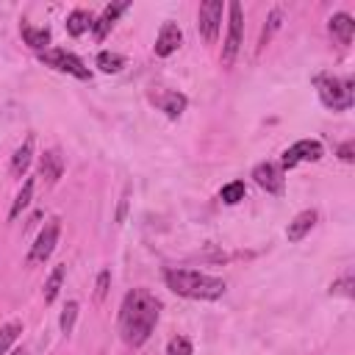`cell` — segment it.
<instances>
[{
  "mask_svg": "<svg viewBox=\"0 0 355 355\" xmlns=\"http://www.w3.org/2000/svg\"><path fill=\"white\" fill-rule=\"evenodd\" d=\"M327 31H330V36H333L341 47H347V44L352 42V36H355V19H352L347 11H336V14L327 19Z\"/></svg>",
  "mask_w": 355,
  "mask_h": 355,
  "instance_id": "13",
  "label": "cell"
},
{
  "mask_svg": "<svg viewBox=\"0 0 355 355\" xmlns=\"http://www.w3.org/2000/svg\"><path fill=\"white\" fill-rule=\"evenodd\" d=\"M97 67H100L103 72L114 75V72H119V69L125 67V55L111 53V50H100V53H97Z\"/></svg>",
  "mask_w": 355,
  "mask_h": 355,
  "instance_id": "22",
  "label": "cell"
},
{
  "mask_svg": "<svg viewBox=\"0 0 355 355\" xmlns=\"http://www.w3.org/2000/svg\"><path fill=\"white\" fill-rule=\"evenodd\" d=\"M150 100L158 105V111H164L169 119H178L183 111H186V94H180V92H175V89H158V92H153L150 94Z\"/></svg>",
  "mask_w": 355,
  "mask_h": 355,
  "instance_id": "11",
  "label": "cell"
},
{
  "mask_svg": "<svg viewBox=\"0 0 355 355\" xmlns=\"http://www.w3.org/2000/svg\"><path fill=\"white\" fill-rule=\"evenodd\" d=\"M64 275H67V266L61 263V266H55L53 272H50V277L44 280V302H53L55 297H58V291H61V283H64Z\"/></svg>",
  "mask_w": 355,
  "mask_h": 355,
  "instance_id": "21",
  "label": "cell"
},
{
  "mask_svg": "<svg viewBox=\"0 0 355 355\" xmlns=\"http://www.w3.org/2000/svg\"><path fill=\"white\" fill-rule=\"evenodd\" d=\"M183 44V31H180V25L178 22H164L161 25V31H158V39H155V55L158 58H166V55H172L178 47Z\"/></svg>",
  "mask_w": 355,
  "mask_h": 355,
  "instance_id": "12",
  "label": "cell"
},
{
  "mask_svg": "<svg viewBox=\"0 0 355 355\" xmlns=\"http://www.w3.org/2000/svg\"><path fill=\"white\" fill-rule=\"evenodd\" d=\"M125 214H128V189H125V194H122V200H119V208H116V225L125 222Z\"/></svg>",
  "mask_w": 355,
  "mask_h": 355,
  "instance_id": "30",
  "label": "cell"
},
{
  "mask_svg": "<svg viewBox=\"0 0 355 355\" xmlns=\"http://www.w3.org/2000/svg\"><path fill=\"white\" fill-rule=\"evenodd\" d=\"M31 197H33V180H25L22 189L17 191L14 202H11V211H8V219H17L28 205H31Z\"/></svg>",
  "mask_w": 355,
  "mask_h": 355,
  "instance_id": "20",
  "label": "cell"
},
{
  "mask_svg": "<svg viewBox=\"0 0 355 355\" xmlns=\"http://www.w3.org/2000/svg\"><path fill=\"white\" fill-rule=\"evenodd\" d=\"M322 155H324V147H322L319 139H300V141H294L291 147L283 150L277 166L286 172V169H294V166L302 164V161H319Z\"/></svg>",
  "mask_w": 355,
  "mask_h": 355,
  "instance_id": "6",
  "label": "cell"
},
{
  "mask_svg": "<svg viewBox=\"0 0 355 355\" xmlns=\"http://www.w3.org/2000/svg\"><path fill=\"white\" fill-rule=\"evenodd\" d=\"M222 14H225V3H222V0H205V3H200L197 28H200V36H202L208 44H214L216 36H219Z\"/></svg>",
  "mask_w": 355,
  "mask_h": 355,
  "instance_id": "7",
  "label": "cell"
},
{
  "mask_svg": "<svg viewBox=\"0 0 355 355\" xmlns=\"http://www.w3.org/2000/svg\"><path fill=\"white\" fill-rule=\"evenodd\" d=\"M92 22H94V17H92L86 8H75V11L67 17L64 25H67V33L78 39V36H83L86 31H92Z\"/></svg>",
  "mask_w": 355,
  "mask_h": 355,
  "instance_id": "18",
  "label": "cell"
},
{
  "mask_svg": "<svg viewBox=\"0 0 355 355\" xmlns=\"http://www.w3.org/2000/svg\"><path fill=\"white\" fill-rule=\"evenodd\" d=\"M316 219H319V214L313 211V208H305V211H300L291 222H288V227H286V239L288 241H302L311 230H313V225H316Z\"/></svg>",
  "mask_w": 355,
  "mask_h": 355,
  "instance_id": "15",
  "label": "cell"
},
{
  "mask_svg": "<svg viewBox=\"0 0 355 355\" xmlns=\"http://www.w3.org/2000/svg\"><path fill=\"white\" fill-rule=\"evenodd\" d=\"M130 8V3L128 0H119V3H108L105 8H103V14L92 22V33H94V39L97 42H103L108 33H111V28H114V22L119 19V14H125Z\"/></svg>",
  "mask_w": 355,
  "mask_h": 355,
  "instance_id": "10",
  "label": "cell"
},
{
  "mask_svg": "<svg viewBox=\"0 0 355 355\" xmlns=\"http://www.w3.org/2000/svg\"><path fill=\"white\" fill-rule=\"evenodd\" d=\"M330 294L355 297V280H352V275H344L341 280H333V283H330Z\"/></svg>",
  "mask_w": 355,
  "mask_h": 355,
  "instance_id": "26",
  "label": "cell"
},
{
  "mask_svg": "<svg viewBox=\"0 0 355 355\" xmlns=\"http://www.w3.org/2000/svg\"><path fill=\"white\" fill-rule=\"evenodd\" d=\"M227 36H225V44H222V64L230 67L239 55V47H241V36H244V14H241V6L233 0L227 6Z\"/></svg>",
  "mask_w": 355,
  "mask_h": 355,
  "instance_id": "5",
  "label": "cell"
},
{
  "mask_svg": "<svg viewBox=\"0 0 355 355\" xmlns=\"http://www.w3.org/2000/svg\"><path fill=\"white\" fill-rule=\"evenodd\" d=\"M338 158L344 161V164H352L355 161V141H344V144H338Z\"/></svg>",
  "mask_w": 355,
  "mask_h": 355,
  "instance_id": "29",
  "label": "cell"
},
{
  "mask_svg": "<svg viewBox=\"0 0 355 355\" xmlns=\"http://www.w3.org/2000/svg\"><path fill=\"white\" fill-rule=\"evenodd\" d=\"M252 178L255 183L266 191V194H283L286 191V178H283V169L272 161H263V164H255L252 169Z\"/></svg>",
  "mask_w": 355,
  "mask_h": 355,
  "instance_id": "9",
  "label": "cell"
},
{
  "mask_svg": "<svg viewBox=\"0 0 355 355\" xmlns=\"http://www.w3.org/2000/svg\"><path fill=\"white\" fill-rule=\"evenodd\" d=\"M158 316H161V300L147 291V288H133L125 294L122 305H119V336L128 347H141L155 324H158Z\"/></svg>",
  "mask_w": 355,
  "mask_h": 355,
  "instance_id": "1",
  "label": "cell"
},
{
  "mask_svg": "<svg viewBox=\"0 0 355 355\" xmlns=\"http://www.w3.org/2000/svg\"><path fill=\"white\" fill-rule=\"evenodd\" d=\"M313 86H316V94H319L324 108H330V111L352 108V100H355L352 78H336V75H324L322 72V75L313 78Z\"/></svg>",
  "mask_w": 355,
  "mask_h": 355,
  "instance_id": "3",
  "label": "cell"
},
{
  "mask_svg": "<svg viewBox=\"0 0 355 355\" xmlns=\"http://www.w3.org/2000/svg\"><path fill=\"white\" fill-rule=\"evenodd\" d=\"M58 236H61V219L53 216V219L39 230V236H36L31 252H28V263H31V266H33V263H44V261L53 255V250H55V244H58Z\"/></svg>",
  "mask_w": 355,
  "mask_h": 355,
  "instance_id": "8",
  "label": "cell"
},
{
  "mask_svg": "<svg viewBox=\"0 0 355 355\" xmlns=\"http://www.w3.org/2000/svg\"><path fill=\"white\" fill-rule=\"evenodd\" d=\"M164 283L169 291L186 300H219L227 291V283L222 277H214L197 269H166Z\"/></svg>",
  "mask_w": 355,
  "mask_h": 355,
  "instance_id": "2",
  "label": "cell"
},
{
  "mask_svg": "<svg viewBox=\"0 0 355 355\" xmlns=\"http://www.w3.org/2000/svg\"><path fill=\"white\" fill-rule=\"evenodd\" d=\"M108 288H111V269H103L97 275V283H94V300L103 302L108 297Z\"/></svg>",
  "mask_w": 355,
  "mask_h": 355,
  "instance_id": "28",
  "label": "cell"
},
{
  "mask_svg": "<svg viewBox=\"0 0 355 355\" xmlns=\"http://www.w3.org/2000/svg\"><path fill=\"white\" fill-rule=\"evenodd\" d=\"M31 155H33V136H28L11 155V175L14 178H25L28 166H31Z\"/></svg>",
  "mask_w": 355,
  "mask_h": 355,
  "instance_id": "16",
  "label": "cell"
},
{
  "mask_svg": "<svg viewBox=\"0 0 355 355\" xmlns=\"http://www.w3.org/2000/svg\"><path fill=\"white\" fill-rule=\"evenodd\" d=\"M78 311H80V305L75 302V300H69L67 305H64V311H61V319H58V324H61V333H72L75 330V319H78Z\"/></svg>",
  "mask_w": 355,
  "mask_h": 355,
  "instance_id": "24",
  "label": "cell"
},
{
  "mask_svg": "<svg viewBox=\"0 0 355 355\" xmlns=\"http://www.w3.org/2000/svg\"><path fill=\"white\" fill-rule=\"evenodd\" d=\"M280 19H283V11H280V8H272V14H269V19H266V25H263V31H261V42H258V47H266V44H269L272 33L280 28Z\"/></svg>",
  "mask_w": 355,
  "mask_h": 355,
  "instance_id": "25",
  "label": "cell"
},
{
  "mask_svg": "<svg viewBox=\"0 0 355 355\" xmlns=\"http://www.w3.org/2000/svg\"><path fill=\"white\" fill-rule=\"evenodd\" d=\"M39 175H42V180L47 186L58 183V178L64 175V158H61L58 150H44L42 153V158H39Z\"/></svg>",
  "mask_w": 355,
  "mask_h": 355,
  "instance_id": "14",
  "label": "cell"
},
{
  "mask_svg": "<svg viewBox=\"0 0 355 355\" xmlns=\"http://www.w3.org/2000/svg\"><path fill=\"white\" fill-rule=\"evenodd\" d=\"M19 33H22V39H25V44L33 47L36 53L47 50V44H50V31H47V28H33L31 22H22V25H19Z\"/></svg>",
  "mask_w": 355,
  "mask_h": 355,
  "instance_id": "17",
  "label": "cell"
},
{
  "mask_svg": "<svg viewBox=\"0 0 355 355\" xmlns=\"http://www.w3.org/2000/svg\"><path fill=\"white\" fill-rule=\"evenodd\" d=\"M166 355H194V347H191V341L186 336H175L169 341V347H166Z\"/></svg>",
  "mask_w": 355,
  "mask_h": 355,
  "instance_id": "27",
  "label": "cell"
},
{
  "mask_svg": "<svg viewBox=\"0 0 355 355\" xmlns=\"http://www.w3.org/2000/svg\"><path fill=\"white\" fill-rule=\"evenodd\" d=\"M39 61H42L44 67H50V69H55V72H67V75H72V78H78V80H92V69H89L75 53H69V50L47 47V50L39 53Z\"/></svg>",
  "mask_w": 355,
  "mask_h": 355,
  "instance_id": "4",
  "label": "cell"
},
{
  "mask_svg": "<svg viewBox=\"0 0 355 355\" xmlns=\"http://www.w3.org/2000/svg\"><path fill=\"white\" fill-rule=\"evenodd\" d=\"M244 194H247L244 180H230V183H225V186L219 189V200H222L225 205H236V202H241Z\"/></svg>",
  "mask_w": 355,
  "mask_h": 355,
  "instance_id": "19",
  "label": "cell"
},
{
  "mask_svg": "<svg viewBox=\"0 0 355 355\" xmlns=\"http://www.w3.org/2000/svg\"><path fill=\"white\" fill-rule=\"evenodd\" d=\"M19 333H22V322H17V319L0 327V355H6L11 349V344L19 338Z\"/></svg>",
  "mask_w": 355,
  "mask_h": 355,
  "instance_id": "23",
  "label": "cell"
},
{
  "mask_svg": "<svg viewBox=\"0 0 355 355\" xmlns=\"http://www.w3.org/2000/svg\"><path fill=\"white\" fill-rule=\"evenodd\" d=\"M8 355H28L25 349H14V352H8Z\"/></svg>",
  "mask_w": 355,
  "mask_h": 355,
  "instance_id": "31",
  "label": "cell"
}]
</instances>
